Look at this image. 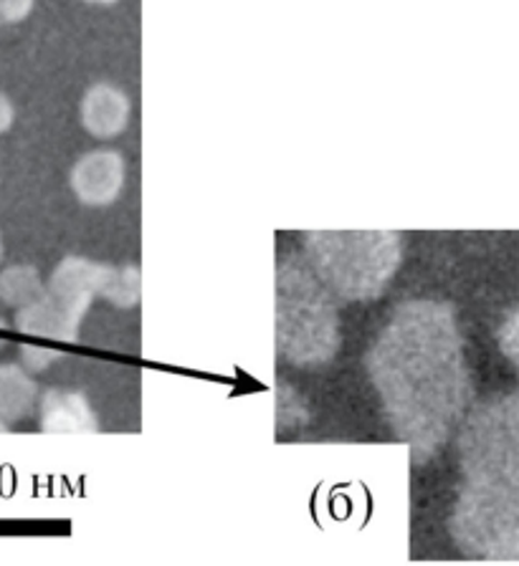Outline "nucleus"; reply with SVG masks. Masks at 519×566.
I'll return each instance as SVG.
<instances>
[{
	"instance_id": "obj_13",
	"label": "nucleus",
	"mask_w": 519,
	"mask_h": 566,
	"mask_svg": "<svg viewBox=\"0 0 519 566\" xmlns=\"http://www.w3.org/2000/svg\"><path fill=\"white\" fill-rule=\"evenodd\" d=\"M519 314L517 308H512V312L507 314L505 324H499V332H497V339H499V349L505 357L512 361V365H517L519 359Z\"/></svg>"
},
{
	"instance_id": "obj_20",
	"label": "nucleus",
	"mask_w": 519,
	"mask_h": 566,
	"mask_svg": "<svg viewBox=\"0 0 519 566\" xmlns=\"http://www.w3.org/2000/svg\"><path fill=\"white\" fill-rule=\"evenodd\" d=\"M0 259H3V241H0Z\"/></svg>"
},
{
	"instance_id": "obj_4",
	"label": "nucleus",
	"mask_w": 519,
	"mask_h": 566,
	"mask_svg": "<svg viewBox=\"0 0 519 566\" xmlns=\"http://www.w3.org/2000/svg\"><path fill=\"white\" fill-rule=\"evenodd\" d=\"M304 248L316 279L345 301L383 296L403 259L395 230H312Z\"/></svg>"
},
{
	"instance_id": "obj_21",
	"label": "nucleus",
	"mask_w": 519,
	"mask_h": 566,
	"mask_svg": "<svg viewBox=\"0 0 519 566\" xmlns=\"http://www.w3.org/2000/svg\"><path fill=\"white\" fill-rule=\"evenodd\" d=\"M0 347H3V342H0Z\"/></svg>"
},
{
	"instance_id": "obj_10",
	"label": "nucleus",
	"mask_w": 519,
	"mask_h": 566,
	"mask_svg": "<svg viewBox=\"0 0 519 566\" xmlns=\"http://www.w3.org/2000/svg\"><path fill=\"white\" fill-rule=\"evenodd\" d=\"M37 402V382L19 365H0V420H21Z\"/></svg>"
},
{
	"instance_id": "obj_7",
	"label": "nucleus",
	"mask_w": 519,
	"mask_h": 566,
	"mask_svg": "<svg viewBox=\"0 0 519 566\" xmlns=\"http://www.w3.org/2000/svg\"><path fill=\"white\" fill-rule=\"evenodd\" d=\"M129 99L112 84H94L82 99V124L96 139H112L125 132Z\"/></svg>"
},
{
	"instance_id": "obj_11",
	"label": "nucleus",
	"mask_w": 519,
	"mask_h": 566,
	"mask_svg": "<svg viewBox=\"0 0 519 566\" xmlns=\"http://www.w3.org/2000/svg\"><path fill=\"white\" fill-rule=\"evenodd\" d=\"M43 294V283L39 271L33 265H11V269L0 271V301L8 306L21 308L31 301H37Z\"/></svg>"
},
{
	"instance_id": "obj_6",
	"label": "nucleus",
	"mask_w": 519,
	"mask_h": 566,
	"mask_svg": "<svg viewBox=\"0 0 519 566\" xmlns=\"http://www.w3.org/2000/svg\"><path fill=\"white\" fill-rule=\"evenodd\" d=\"M125 185V159L114 149H94L72 170V190L84 206H110L120 198Z\"/></svg>"
},
{
	"instance_id": "obj_17",
	"label": "nucleus",
	"mask_w": 519,
	"mask_h": 566,
	"mask_svg": "<svg viewBox=\"0 0 519 566\" xmlns=\"http://www.w3.org/2000/svg\"><path fill=\"white\" fill-rule=\"evenodd\" d=\"M13 119H15L13 102L8 99L3 92H0V135H6V132L13 127Z\"/></svg>"
},
{
	"instance_id": "obj_1",
	"label": "nucleus",
	"mask_w": 519,
	"mask_h": 566,
	"mask_svg": "<svg viewBox=\"0 0 519 566\" xmlns=\"http://www.w3.org/2000/svg\"><path fill=\"white\" fill-rule=\"evenodd\" d=\"M367 375L413 463L434 458L471 407V382L451 304L406 301L367 352Z\"/></svg>"
},
{
	"instance_id": "obj_15",
	"label": "nucleus",
	"mask_w": 519,
	"mask_h": 566,
	"mask_svg": "<svg viewBox=\"0 0 519 566\" xmlns=\"http://www.w3.org/2000/svg\"><path fill=\"white\" fill-rule=\"evenodd\" d=\"M304 420H307V412H304V407L297 402V395H294V402H287L284 395L279 392V400H277L279 428H299Z\"/></svg>"
},
{
	"instance_id": "obj_8",
	"label": "nucleus",
	"mask_w": 519,
	"mask_h": 566,
	"mask_svg": "<svg viewBox=\"0 0 519 566\" xmlns=\"http://www.w3.org/2000/svg\"><path fill=\"white\" fill-rule=\"evenodd\" d=\"M41 430L66 432V436H92L100 430L96 415L82 392L49 389L41 402Z\"/></svg>"
},
{
	"instance_id": "obj_12",
	"label": "nucleus",
	"mask_w": 519,
	"mask_h": 566,
	"mask_svg": "<svg viewBox=\"0 0 519 566\" xmlns=\"http://www.w3.org/2000/svg\"><path fill=\"white\" fill-rule=\"evenodd\" d=\"M100 296L120 308L137 306L143 298V273L137 265H110Z\"/></svg>"
},
{
	"instance_id": "obj_19",
	"label": "nucleus",
	"mask_w": 519,
	"mask_h": 566,
	"mask_svg": "<svg viewBox=\"0 0 519 566\" xmlns=\"http://www.w3.org/2000/svg\"><path fill=\"white\" fill-rule=\"evenodd\" d=\"M8 428H6V420H0V432H6Z\"/></svg>"
},
{
	"instance_id": "obj_18",
	"label": "nucleus",
	"mask_w": 519,
	"mask_h": 566,
	"mask_svg": "<svg viewBox=\"0 0 519 566\" xmlns=\"http://www.w3.org/2000/svg\"><path fill=\"white\" fill-rule=\"evenodd\" d=\"M86 3H94V6H112V3H117V0H86Z\"/></svg>"
},
{
	"instance_id": "obj_2",
	"label": "nucleus",
	"mask_w": 519,
	"mask_h": 566,
	"mask_svg": "<svg viewBox=\"0 0 519 566\" xmlns=\"http://www.w3.org/2000/svg\"><path fill=\"white\" fill-rule=\"evenodd\" d=\"M461 491L451 536L469 559H519V400L495 395L459 424Z\"/></svg>"
},
{
	"instance_id": "obj_3",
	"label": "nucleus",
	"mask_w": 519,
	"mask_h": 566,
	"mask_svg": "<svg viewBox=\"0 0 519 566\" xmlns=\"http://www.w3.org/2000/svg\"><path fill=\"white\" fill-rule=\"evenodd\" d=\"M274 332L279 357L316 367L340 349V314L330 289L299 255H284L274 273Z\"/></svg>"
},
{
	"instance_id": "obj_14",
	"label": "nucleus",
	"mask_w": 519,
	"mask_h": 566,
	"mask_svg": "<svg viewBox=\"0 0 519 566\" xmlns=\"http://www.w3.org/2000/svg\"><path fill=\"white\" fill-rule=\"evenodd\" d=\"M61 357L59 349H46V347H33V344H23L21 347V359L23 365L31 371H43L49 365Z\"/></svg>"
},
{
	"instance_id": "obj_16",
	"label": "nucleus",
	"mask_w": 519,
	"mask_h": 566,
	"mask_svg": "<svg viewBox=\"0 0 519 566\" xmlns=\"http://www.w3.org/2000/svg\"><path fill=\"white\" fill-rule=\"evenodd\" d=\"M37 0H0V23H21L31 15Z\"/></svg>"
},
{
	"instance_id": "obj_5",
	"label": "nucleus",
	"mask_w": 519,
	"mask_h": 566,
	"mask_svg": "<svg viewBox=\"0 0 519 566\" xmlns=\"http://www.w3.org/2000/svg\"><path fill=\"white\" fill-rule=\"evenodd\" d=\"M90 304L76 298H64L59 294H51L43 289V294L19 308L15 314V329L29 336H39V339H54V342H76L79 339V324L86 314Z\"/></svg>"
},
{
	"instance_id": "obj_9",
	"label": "nucleus",
	"mask_w": 519,
	"mask_h": 566,
	"mask_svg": "<svg viewBox=\"0 0 519 566\" xmlns=\"http://www.w3.org/2000/svg\"><path fill=\"white\" fill-rule=\"evenodd\" d=\"M107 263H94L86 259H76V255H69V259L61 261L56 265V271L51 273L49 291L64 298H76L92 304V298L100 296L104 281H107Z\"/></svg>"
}]
</instances>
